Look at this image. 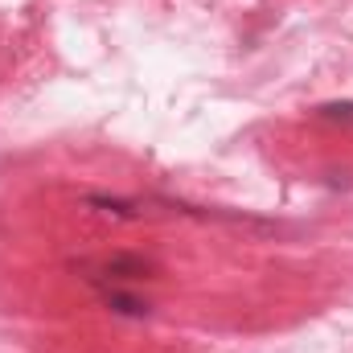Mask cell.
<instances>
[{
  "instance_id": "cell-1",
  "label": "cell",
  "mask_w": 353,
  "mask_h": 353,
  "mask_svg": "<svg viewBox=\"0 0 353 353\" xmlns=\"http://www.w3.org/2000/svg\"><path fill=\"white\" fill-rule=\"evenodd\" d=\"M148 271H152V263L140 259V255H111L103 263V275L111 283H136V279H148Z\"/></svg>"
},
{
  "instance_id": "cell-2",
  "label": "cell",
  "mask_w": 353,
  "mask_h": 353,
  "mask_svg": "<svg viewBox=\"0 0 353 353\" xmlns=\"http://www.w3.org/2000/svg\"><path fill=\"white\" fill-rule=\"evenodd\" d=\"M103 304H107L111 312H119V316H148V300L128 296V292H119V288H103Z\"/></svg>"
},
{
  "instance_id": "cell-3",
  "label": "cell",
  "mask_w": 353,
  "mask_h": 353,
  "mask_svg": "<svg viewBox=\"0 0 353 353\" xmlns=\"http://www.w3.org/2000/svg\"><path fill=\"white\" fill-rule=\"evenodd\" d=\"M312 115H316V119H325V123H345V128H353V99L321 103V107H316Z\"/></svg>"
}]
</instances>
